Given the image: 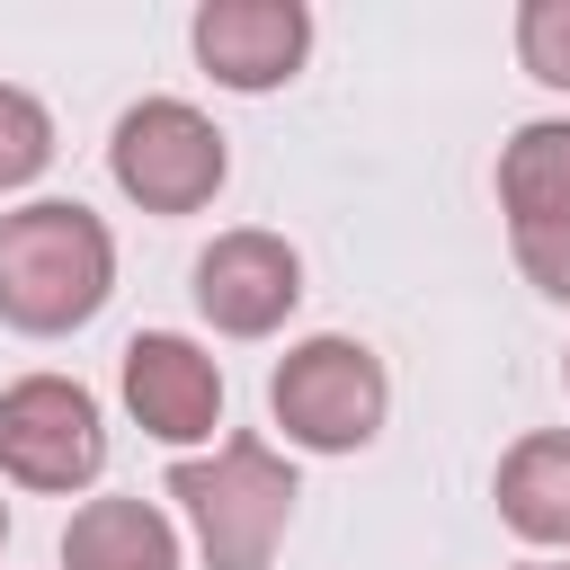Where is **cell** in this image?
I'll return each instance as SVG.
<instances>
[{
    "label": "cell",
    "instance_id": "1",
    "mask_svg": "<svg viewBox=\"0 0 570 570\" xmlns=\"http://www.w3.org/2000/svg\"><path fill=\"white\" fill-rule=\"evenodd\" d=\"M116 294V232L80 196H27L0 214V321L18 338H71Z\"/></svg>",
    "mask_w": 570,
    "mask_h": 570
},
{
    "label": "cell",
    "instance_id": "2",
    "mask_svg": "<svg viewBox=\"0 0 570 570\" xmlns=\"http://www.w3.org/2000/svg\"><path fill=\"white\" fill-rule=\"evenodd\" d=\"M169 499H178L187 543H196L205 570H267L285 525H294L303 481H294V463L267 436L232 428L214 454H178L169 463Z\"/></svg>",
    "mask_w": 570,
    "mask_h": 570
},
{
    "label": "cell",
    "instance_id": "3",
    "mask_svg": "<svg viewBox=\"0 0 570 570\" xmlns=\"http://www.w3.org/2000/svg\"><path fill=\"white\" fill-rule=\"evenodd\" d=\"M267 419L285 428V445L303 454H365L392 419V374L365 338L347 330H312L276 356L267 374Z\"/></svg>",
    "mask_w": 570,
    "mask_h": 570
},
{
    "label": "cell",
    "instance_id": "4",
    "mask_svg": "<svg viewBox=\"0 0 570 570\" xmlns=\"http://www.w3.org/2000/svg\"><path fill=\"white\" fill-rule=\"evenodd\" d=\"M107 178L142 214H205L232 178V142L196 98H134L107 134Z\"/></svg>",
    "mask_w": 570,
    "mask_h": 570
},
{
    "label": "cell",
    "instance_id": "5",
    "mask_svg": "<svg viewBox=\"0 0 570 570\" xmlns=\"http://www.w3.org/2000/svg\"><path fill=\"white\" fill-rule=\"evenodd\" d=\"M107 472V410L80 374H18L0 383V481L36 499H80Z\"/></svg>",
    "mask_w": 570,
    "mask_h": 570
},
{
    "label": "cell",
    "instance_id": "6",
    "mask_svg": "<svg viewBox=\"0 0 570 570\" xmlns=\"http://www.w3.org/2000/svg\"><path fill=\"white\" fill-rule=\"evenodd\" d=\"M499 214L525 285L570 303V116H534L499 142Z\"/></svg>",
    "mask_w": 570,
    "mask_h": 570
},
{
    "label": "cell",
    "instance_id": "7",
    "mask_svg": "<svg viewBox=\"0 0 570 570\" xmlns=\"http://www.w3.org/2000/svg\"><path fill=\"white\" fill-rule=\"evenodd\" d=\"M196 312L214 338H276L303 303V249L267 223H232L196 249Z\"/></svg>",
    "mask_w": 570,
    "mask_h": 570
},
{
    "label": "cell",
    "instance_id": "8",
    "mask_svg": "<svg viewBox=\"0 0 570 570\" xmlns=\"http://www.w3.org/2000/svg\"><path fill=\"white\" fill-rule=\"evenodd\" d=\"M116 392L134 410V428L169 454H196V445H223V365L214 347H196L187 330H134L125 356H116Z\"/></svg>",
    "mask_w": 570,
    "mask_h": 570
},
{
    "label": "cell",
    "instance_id": "9",
    "mask_svg": "<svg viewBox=\"0 0 570 570\" xmlns=\"http://www.w3.org/2000/svg\"><path fill=\"white\" fill-rule=\"evenodd\" d=\"M187 45H196L214 89L267 98L312 62V9L303 0H205L187 18Z\"/></svg>",
    "mask_w": 570,
    "mask_h": 570
},
{
    "label": "cell",
    "instance_id": "10",
    "mask_svg": "<svg viewBox=\"0 0 570 570\" xmlns=\"http://www.w3.org/2000/svg\"><path fill=\"white\" fill-rule=\"evenodd\" d=\"M62 570H178V525L142 490L80 499L62 525Z\"/></svg>",
    "mask_w": 570,
    "mask_h": 570
},
{
    "label": "cell",
    "instance_id": "11",
    "mask_svg": "<svg viewBox=\"0 0 570 570\" xmlns=\"http://www.w3.org/2000/svg\"><path fill=\"white\" fill-rule=\"evenodd\" d=\"M499 525L534 552H570V428H534L499 454Z\"/></svg>",
    "mask_w": 570,
    "mask_h": 570
},
{
    "label": "cell",
    "instance_id": "12",
    "mask_svg": "<svg viewBox=\"0 0 570 570\" xmlns=\"http://www.w3.org/2000/svg\"><path fill=\"white\" fill-rule=\"evenodd\" d=\"M53 107L18 80H0V196H27L45 169H53Z\"/></svg>",
    "mask_w": 570,
    "mask_h": 570
},
{
    "label": "cell",
    "instance_id": "13",
    "mask_svg": "<svg viewBox=\"0 0 570 570\" xmlns=\"http://www.w3.org/2000/svg\"><path fill=\"white\" fill-rule=\"evenodd\" d=\"M517 62H525V80L570 98V0H525L517 9Z\"/></svg>",
    "mask_w": 570,
    "mask_h": 570
},
{
    "label": "cell",
    "instance_id": "14",
    "mask_svg": "<svg viewBox=\"0 0 570 570\" xmlns=\"http://www.w3.org/2000/svg\"><path fill=\"white\" fill-rule=\"evenodd\" d=\"M517 570H570V561H517Z\"/></svg>",
    "mask_w": 570,
    "mask_h": 570
},
{
    "label": "cell",
    "instance_id": "15",
    "mask_svg": "<svg viewBox=\"0 0 570 570\" xmlns=\"http://www.w3.org/2000/svg\"><path fill=\"white\" fill-rule=\"evenodd\" d=\"M0 543H9V499H0Z\"/></svg>",
    "mask_w": 570,
    "mask_h": 570
},
{
    "label": "cell",
    "instance_id": "16",
    "mask_svg": "<svg viewBox=\"0 0 570 570\" xmlns=\"http://www.w3.org/2000/svg\"><path fill=\"white\" fill-rule=\"evenodd\" d=\"M561 383H570V347H561Z\"/></svg>",
    "mask_w": 570,
    "mask_h": 570
}]
</instances>
